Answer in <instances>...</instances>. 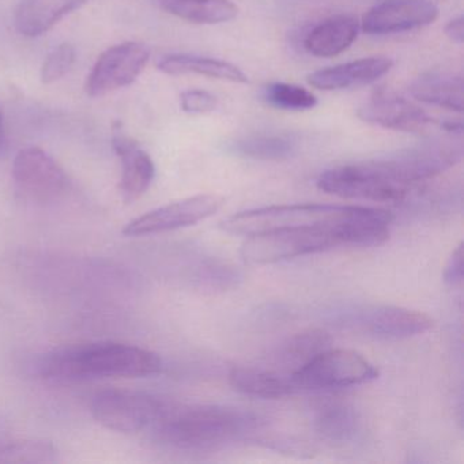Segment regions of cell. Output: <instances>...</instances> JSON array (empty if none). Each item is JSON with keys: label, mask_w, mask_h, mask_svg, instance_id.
Wrapping results in <instances>:
<instances>
[{"label": "cell", "mask_w": 464, "mask_h": 464, "mask_svg": "<svg viewBox=\"0 0 464 464\" xmlns=\"http://www.w3.org/2000/svg\"><path fill=\"white\" fill-rule=\"evenodd\" d=\"M167 401L129 390H108L97 393L92 401L94 420L119 433H138L150 430Z\"/></svg>", "instance_id": "7"}, {"label": "cell", "mask_w": 464, "mask_h": 464, "mask_svg": "<svg viewBox=\"0 0 464 464\" xmlns=\"http://www.w3.org/2000/svg\"><path fill=\"white\" fill-rule=\"evenodd\" d=\"M393 61L382 56L358 59L331 69L319 70L308 77L312 88L319 91H343L357 86L371 85L391 72Z\"/></svg>", "instance_id": "15"}, {"label": "cell", "mask_w": 464, "mask_h": 464, "mask_svg": "<svg viewBox=\"0 0 464 464\" xmlns=\"http://www.w3.org/2000/svg\"><path fill=\"white\" fill-rule=\"evenodd\" d=\"M317 434L331 444H349L361 431V418L357 410L339 401H324L314 411Z\"/></svg>", "instance_id": "19"}, {"label": "cell", "mask_w": 464, "mask_h": 464, "mask_svg": "<svg viewBox=\"0 0 464 464\" xmlns=\"http://www.w3.org/2000/svg\"><path fill=\"white\" fill-rule=\"evenodd\" d=\"M263 99L271 107L284 111H308L317 105L312 92L292 83H271L263 91Z\"/></svg>", "instance_id": "25"}, {"label": "cell", "mask_w": 464, "mask_h": 464, "mask_svg": "<svg viewBox=\"0 0 464 464\" xmlns=\"http://www.w3.org/2000/svg\"><path fill=\"white\" fill-rule=\"evenodd\" d=\"M181 110L188 115H206L218 107V100L214 94L200 89H191L181 93Z\"/></svg>", "instance_id": "28"}, {"label": "cell", "mask_w": 464, "mask_h": 464, "mask_svg": "<svg viewBox=\"0 0 464 464\" xmlns=\"http://www.w3.org/2000/svg\"><path fill=\"white\" fill-rule=\"evenodd\" d=\"M295 390H335L366 384L379 377V369L360 353L327 349L295 369L292 374Z\"/></svg>", "instance_id": "6"}, {"label": "cell", "mask_w": 464, "mask_h": 464, "mask_svg": "<svg viewBox=\"0 0 464 464\" xmlns=\"http://www.w3.org/2000/svg\"><path fill=\"white\" fill-rule=\"evenodd\" d=\"M445 34L450 42L456 43V44L461 45L464 42V20L461 15L458 18H453L452 21L447 24L445 26Z\"/></svg>", "instance_id": "30"}, {"label": "cell", "mask_w": 464, "mask_h": 464, "mask_svg": "<svg viewBox=\"0 0 464 464\" xmlns=\"http://www.w3.org/2000/svg\"><path fill=\"white\" fill-rule=\"evenodd\" d=\"M12 175L17 191L34 203L55 202L70 188V179L63 168L39 148L18 151Z\"/></svg>", "instance_id": "8"}, {"label": "cell", "mask_w": 464, "mask_h": 464, "mask_svg": "<svg viewBox=\"0 0 464 464\" xmlns=\"http://www.w3.org/2000/svg\"><path fill=\"white\" fill-rule=\"evenodd\" d=\"M157 67L164 74L202 75L213 80L232 83H246L248 77L237 66L219 59L203 58L195 55H167L157 62Z\"/></svg>", "instance_id": "21"}, {"label": "cell", "mask_w": 464, "mask_h": 464, "mask_svg": "<svg viewBox=\"0 0 464 464\" xmlns=\"http://www.w3.org/2000/svg\"><path fill=\"white\" fill-rule=\"evenodd\" d=\"M89 0H21L15 12V28L23 36L39 37Z\"/></svg>", "instance_id": "16"}, {"label": "cell", "mask_w": 464, "mask_h": 464, "mask_svg": "<svg viewBox=\"0 0 464 464\" xmlns=\"http://www.w3.org/2000/svg\"><path fill=\"white\" fill-rule=\"evenodd\" d=\"M229 382L233 390L252 398L281 399L293 395L297 391L290 374L252 366L232 369Z\"/></svg>", "instance_id": "20"}, {"label": "cell", "mask_w": 464, "mask_h": 464, "mask_svg": "<svg viewBox=\"0 0 464 464\" xmlns=\"http://www.w3.org/2000/svg\"><path fill=\"white\" fill-rule=\"evenodd\" d=\"M236 156L260 161H285L298 150L297 138L289 134H256L240 138L230 145Z\"/></svg>", "instance_id": "23"}, {"label": "cell", "mask_w": 464, "mask_h": 464, "mask_svg": "<svg viewBox=\"0 0 464 464\" xmlns=\"http://www.w3.org/2000/svg\"><path fill=\"white\" fill-rule=\"evenodd\" d=\"M156 353L119 342H94L61 347L48 353L39 372L51 382H86L94 379H140L161 373Z\"/></svg>", "instance_id": "2"}, {"label": "cell", "mask_w": 464, "mask_h": 464, "mask_svg": "<svg viewBox=\"0 0 464 464\" xmlns=\"http://www.w3.org/2000/svg\"><path fill=\"white\" fill-rule=\"evenodd\" d=\"M328 322L343 330L377 339H407L433 327V319L412 309L391 305H342L331 309Z\"/></svg>", "instance_id": "5"}, {"label": "cell", "mask_w": 464, "mask_h": 464, "mask_svg": "<svg viewBox=\"0 0 464 464\" xmlns=\"http://www.w3.org/2000/svg\"><path fill=\"white\" fill-rule=\"evenodd\" d=\"M51 442L37 440L6 441L0 447V463H47L55 460Z\"/></svg>", "instance_id": "26"}, {"label": "cell", "mask_w": 464, "mask_h": 464, "mask_svg": "<svg viewBox=\"0 0 464 464\" xmlns=\"http://www.w3.org/2000/svg\"><path fill=\"white\" fill-rule=\"evenodd\" d=\"M331 338L327 333L322 330H309L304 333L295 334L292 338L287 339L281 347H279V362L286 365H295V369L300 368L304 363L308 362L312 358L316 357L324 350L330 349Z\"/></svg>", "instance_id": "24"}, {"label": "cell", "mask_w": 464, "mask_h": 464, "mask_svg": "<svg viewBox=\"0 0 464 464\" xmlns=\"http://www.w3.org/2000/svg\"><path fill=\"white\" fill-rule=\"evenodd\" d=\"M439 18V7L431 0H382L362 18L368 34H392L430 25Z\"/></svg>", "instance_id": "12"}, {"label": "cell", "mask_w": 464, "mask_h": 464, "mask_svg": "<svg viewBox=\"0 0 464 464\" xmlns=\"http://www.w3.org/2000/svg\"><path fill=\"white\" fill-rule=\"evenodd\" d=\"M360 24L350 15H336L314 26L305 37V48L316 58H334L355 42Z\"/></svg>", "instance_id": "18"}, {"label": "cell", "mask_w": 464, "mask_h": 464, "mask_svg": "<svg viewBox=\"0 0 464 464\" xmlns=\"http://www.w3.org/2000/svg\"><path fill=\"white\" fill-rule=\"evenodd\" d=\"M150 51L140 43L113 45L100 55L86 78L88 96L102 97L131 85L145 70Z\"/></svg>", "instance_id": "9"}, {"label": "cell", "mask_w": 464, "mask_h": 464, "mask_svg": "<svg viewBox=\"0 0 464 464\" xmlns=\"http://www.w3.org/2000/svg\"><path fill=\"white\" fill-rule=\"evenodd\" d=\"M260 425L256 414L238 407L167 401L150 431L160 442L176 450H214L246 439Z\"/></svg>", "instance_id": "1"}, {"label": "cell", "mask_w": 464, "mask_h": 464, "mask_svg": "<svg viewBox=\"0 0 464 464\" xmlns=\"http://www.w3.org/2000/svg\"><path fill=\"white\" fill-rule=\"evenodd\" d=\"M224 205V198L216 194H200L169 203L132 219L123 229L129 237L160 235L192 227L216 214Z\"/></svg>", "instance_id": "10"}, {"label": "cell", "mask_w": 464, "mask_h": 464, "mask_svg": "<svg viewBox=\"0 0 464 464\" xmlns=\"http://www.w3.org/2000/svg\"><path fill=\"white\" fill-rule=\"evenodd\" d=\"M358 118L393 131L423 134L439 127L440 119L431 118L414 102L388 93H376L358 110Z\"/></svg>", "instance_id": "13"}, {"label": "cell", "mask_w": 464, "mask_h": 464, "mask_svg": "<svg viewBox=\"0 0 464 464\" xmlns=\"http://www.w3.org/2000/svg\"><path fill=\"white\" fill-rule=\"evenodd\" d=\"M161 6L169 14L198 25L229 23L238 14L232 0H162Z\"/></svg>", "instance_id": "22"}, {"label": "cell", "mask_w": 464, "mask_h": 464, "mask_svg": "<svg viewBox=\"0 0 464 464\" xmlns=\"http://www.w3.org/2000/svg\"><path fill=\"white\" fill-rule=\"evenodd\" d=\"M7 138L6 131L4 127V116H2V111H0V154L6 150Z\"/></svg>", "instance_id": "31"}, {"label": "cell", "mask_w": 464, "mask_h": 464, "mask_svg": "<svg viewBox=\"0 0 464 464\" xmlns=\"http://www.w3.org/2000/svg\"><path fill=\"white\" fill-rule=\"evenodd\" d=\"M75 59H77V53L69 43H63V44L53 48L48 53L42 66L40 77H42L43 83L48 85V83L62 80L74 66Z\"/></svg>", "instance_id": "27"}, {"label": "cell", "mask_w": 464, "mask_h": 464, "mask_svg": "<svg viewBox=\"0 0 464 464\" xmlns=\"http://www.w3.org/2000/svg\"><path fill=\"white\" fill-rule=\"evenodd\" d=\"M365 206L300 205L270 206L227 217L221 222L222 230L230 235L252 236L284 227L341 225L362 216Z\"/></svg>", "instance_id": "4"}, {"label": "cell", "mask_w": 464, "mask_h": 464, "mask_svg": "<svg viewBox=\"0 0 464 464\" xmlns=\"http://www.w3.org/2000/svg\"><path fill=\"white\" fill-rule=\"evenodd\" d=\"M113 150L121 160V178L119 183L124 202L132 203L140 199L153 183L156 176L151 157L123 131H115L112 138Z\"/></svg>", "instance_id": "14"}, {"label": "cell", "mask_w": 464, "mask_h": 464, "mask_svg": "<svg viewBox=\"0 0 464 464\" xmlns=\"http://www.w3.org/2000/svg\"><path fill=\"white\" fill-rule=\"evenodd\" d=\"M410 94L418 102L460 113L464 107L463 78L445 72H428L410 83Z\"/></svg>", "instance_id": "17"}, {"label": "cell", "mask_w": 464, "mask_h": 464, "mask_svg": "<svg viewBox=\"0 0 464 464\" xmlns=\"http://www.w3.org/2000/svg\"><path fill=\"white\" fill-rule=\"evenodd\" d=\"M463 159L460 137L450 135L365 161L380 179L401 191L447 172Z\"/></svg>", "instance_id": "3"}, {"label": "cell", "mask_w": 464, "mask_h": 464, "mask_svg": "<svg viewBox=\"0 0 464 464\" xmlns=\"http://www.w3.org/2000/svg\"><path fill=\"white\" fill-rule=\"evenodd\" d=\"M317 187L320 191L334 197L374 203L401 202L409 195L385 183L369 169L365 162L325 170L317 179Z\"/></svg>", "instance_id": "11"}, {"label": "cell", "mask_w": 464, "mask_h": 464, "mask_svg": "<svg viewBox=\"0 0 464 464\" xmlns=\"http://www.w3.org/2000/svg\"><path fill=\"white\" fill-rule=\"evenodd\" d=\"M5 437H4V434H2V428H0V447H2V445L5 444Z\"/></svg>", "instance_id": "32"}, {"label": "cell", "mask_w": 464, "mask_h": 464, "mask_svg": "<svg viewBox=\"0 0 464 464\" xmlns=\"http://www.w3.org/2000/svg\"><path fill=\"white\" fill-rule=\"evenodd\" d=\"M464 276V246L463 243H459V246L453 249L445 265L444 276L445 284L450 286H458L463 282Z\"/></svg>", "instance_id": "29"}]
</instances>
